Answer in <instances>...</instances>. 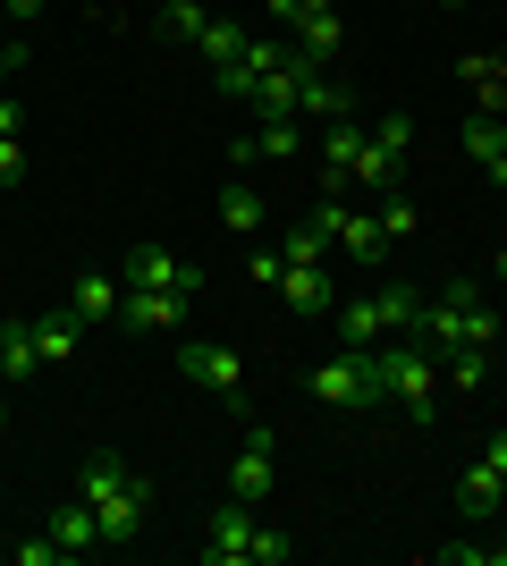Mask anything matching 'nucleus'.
Masks as SVG:
<instances>
[{"label":"nucleus","mask_w":507,"mask_h":566,"mask_svg":"<svg viewBox=\"0 0 507 566\" xmlns=\"http://www.w3.org/2000/svg\"><path fill=\"white\" fill-rule=\"evenodd\" d=\"M18 69H25V51H18V43H0V94H9V76H18Z\"/></svg>","instance_id":"36"},{"label":"nucleus","mask_w":507,"mask_h":566,"mask_svg":"<svg viewBox=\"0 0 507 566\" xmlns=\"http://www.w3.org/2000/svg\"><path fill=\"white\" fill-rule=\"evenodd\" d=\"M271 482H279V473H271V431L254 423V431H245V449H237V465H229V499H237V507H263Z\"/></svg>","instance_id":"12"},{"label":"nucleus","mask_w":507,"mask_h":566,"mask_svg":"<svg viewBox=\"0 0 507 566\" xmlns=\"http://www.w3.org/2000/svg\"><path fill=\"white\" fill-rule=\"evenodd\" d=\"M51 542L68 549V558H85V549H102V524H94V507H85V499H68V507L51 516Z\"/></svg>","instance_id":"27"},{"label":"nucleus","mask_w":507,"mask_h":566,"mask_svg":"<svg viewBox=\"0 0 507 566\" xmlns=\"http://www.w3.org/2000/svg\"><path fill=\"white\" fill-rule=\"evenodd\" d=\"M321 254H330V237H321L314 220H296V229L279 237V262H321Z\"/></svg>","instance_id":"29"},{"label":"nucleus","mask_w":507,"mask_h":566,"mask_svg":"<svg viewBox=\"0 0 507 566\" xmlns=\"http://www.w3.org/2000/svg\"><path fill=\"white\" fill-rule=\"evenodd\" d=\"M0 423H9V398H0Z\"/></svg>","instance_id":"41"},{"label":"nucleus","mask_w":507,"mask_h":566,"mask_svg":"<svg viewBox=\"0 0 507 566\" xmlns=\"http://www.w3.org/2000/svg\"><path fill=\"white\" fill-rule=\"evenodd\" d=\"M263 220H271V203L245 187V178H229V187H220V229H229V237H263Z\"/></svg>","instance_id":"19"},{"label":"nucleus","mask_w":507,"mask_h":566,"mask_svg":"<svg viewBox=\"0 0 507 566\" xmlns=\"http://www.w3.org/2000/svg\"><path fill=\"white\" fill-rule=\"evenodd\" d=\"M18 118H25V111H18L9 94H0V136H18Z\"/></svg>","instance_id":"37"},{"label":"nucleus","mask_w":507,"mask_h":566,"mask_svg":"<svg viewBox=\"0 0 507 566\" xmlns=\"http://www.w3.org/2000/svg\"><path fill=\"white\" fill-rule=\"evenodd\" d=\"M288 34H296V51H305L314 69H330L338 51H347V18H338V0H321V9H305V18H296Z\"/></svg>","instance_id":"13"},{"label":"nucleus","mask_w":507,"mask_h":566,"mask_svg":"<svg viewBox=\"0 0 507 566\" xmlns=\"http://www.w3.org/2000/svg\"><path fill=\"white\" fill-rule=\"evenodd\" d=\"M305 9H321V0H271V18H279V25H296Z\"/></svg>","instance_id":"35"},{"label":"nucleus","mask_w":507,"mask_h":566,"mask_svg":"<svg viewBox=\"0 0 507 566\" xmlns=\"http://www.w3.org/2000/svg\"><path fill=\"white\" fill-rule=\"evenodd\" d=\"M321 406H381V373H372V347H338L330 364H314L305 380Z\"/></svg>","instance_id":"7"},{"label":"nucleus","mask_w":507,"mask_h":566,"mask_svg":"<svg viewBox=\"0 0 507 566\" xmlns=\"http://www.w3.org/2000/svg\"><path fill=\"white\" fill-rule=\"evenodd\" d=\"M372 220H381V237H389V245H398V237H414V229H423V212H414L406 195H389V203H372Z\"/></svg>","instance_id":"30"},{"label":"nucleus","mask_w":507,"mask_h":566,"mask_svg":"<svg viewBox=\"0 0 507 566\" xmlns=\"http://www.w3.org/2000/svg\"><path fill=\"white\" fill-rule=\"evenodd\" d=\"M245 271H254L263 287H279V271H288V262H279V245H254V262H245Z\"/></svg>","instance_id":"34"},{"label":"nucleus","mask_w":507,"mask_h":566,"mask_svg":"<svg viewBox=\"0 0 507 566\" xmlns=\"http://www.w3.org/2000/svg\"><path fill=\"white\" fill-rule=\"evenodd\" d=\"M490 271H499V280H507V245H499V254H490Z\"/></svg>","instance_id":"39"},{"label":"nucleus","mask_w":507,"mask_h":566,"mask_svg":"<svg viewBox=\"0 0 507 566\" xmlns=\"http://www.w3.org/2000/svg\"><path fill=\"white\" fill-rule=\"evenodd\" d=\"M457 516H465V524H483V516H499V473H490L483 457H474V465L457 473Z\"/></svg>","instance_id":"23"},{"label":"nucleus","mask_w":507,"mask_h":566,"mask_svg":"<svg viewBox=\"0 0 507 566\" xmlns=\"http://www.w3.org/2000/svg\"><path fill=\"white\" fill-rule=\"evenodd\" d=\"M406 144H414V118H406V111H389L381 127H363V153H356V195H398Z\"/></svg>","instance_id":"6"},{"label":"nucleus","mask_w":507,"mask_h":566,"mask_svg":"<svg viewBox=\"0 0 507 566\" xmlns=\"http://www.w3.org/2000/svg\"><path fill=\"white\" fill-rule=\"evenodd\" d=\"M414 322H423V296H414L406 280H381V287H363V296H338V305H330L338 347H381V338H414Z\"/></svg>","instance_id":"2"},{"label":"nucleus","mask_w":507,"mask_h":566,"mask_svg":"<svg viewBox=\"0 0 507 566\" xmlns=\"http://www.w3.org/2000/svg\"><path fill=\"white\" fill-rule=\"evenodd\" d=\"M119 287H161V296H194V287H203V271H187V262L169 254V245H136V254H119Z\"/></svg>","instance_id":"9"},{"label":"nucleus","mask_w":507,"mask_h":566,"mask_svg":"<svg viewBox=\"0 0 507 566\" xmlns=\"http://www.w3.org/2000/svg\"><path fill=\"white\" fill-rule=\"evenodd\" d=\"M440 355V389H457V398H474L490 380V347H432Z\"/></svg>","instance_id":"21"},{"label":"nucleus","mask_w":507,"mask_h":566,"mask_svg":"<svg viewBox=\"0 0 507 566\" xmlns=\"http://www.w3.org/2000/svg\"><path fill=\"white\" fill-rule=\"evenodd\" d=\"M178 373H187L194 389H212L220 406H245V355L220 347V338H187V347H178Z\"/></svg>","instance_id":"8"},{"label":"nucleus","mask_w":507,"mask_h":566,"mask_svg":"<svg viewBox=\"0 0 507 566\" xmlns=\"http://www.w3.org/2000/svg\"><path fill=\"white\" fill-rule=\"evenodd\" d=\"M279 296H288V313H305V322H321V313L338 305V287H330L321 262H288V271H279Z\"/></svg>","instance_id":"16"},{"label":"nucleus","mask_w":507,"mask_h":566,"mask_svg":"<svg viewBox=\"0 0 507 566\" xmlns=\"http://www.w3.org/2000/svg\"><path fill=\"white\" fill-rule=\"evenodd\" d=\"M0 558H9V533H0Z\"/></svg>","instance_id":"40"},{"label":"nucleus","mask_w":507,"mask_h":566,"mask_svg":"<svg viewBox=\"0 0 507 566\" xmlns=\"http://www.w3.org/2000/svg\"><path fill=\"white\" fill-rule=\"evenodd\" d=\"M338 254L356 262V271H381V262H389V237H381V220H372V212H347V229H338Z\"/></svg>","instance_id":"20"},{"label":"nucleus","mask_w":507,"mask_h":566,"mask_svg":"<svg viewBox=\"0 0 507 566\" xmlns=\"http://www.w3.org/2000/svg\"><path fill=\"white\" fill-rule=\"evenodd\" d=\"M229 153H237V169H245V161H296V153H305V118H296V111H288V118H254Z\"/></svg>","instance_id":"10"},{"label":"nucleus","mask_w":507,"mask_h":566,"mask_svg":"<svg viewBox=\"0 0 507 566\" xmlns=\"http://www.w3.org/2000/svg\"><path fill=\"white\" fill-rule=\"evenodd\" d=\"M9 558H18V566H60L68 549H60V542H9Z\"/></svg>","instance_id":"31"},{"label":"nucleus","mask_w":507,"mask_h":566,"mask_svg":"<svg viewBox=\"0 0 507 566\" xmlns=\"http://www.w3.org/2000/svg\"><path fill=\"white\" fill-rule=\"evenodd\" d=\"M288 558H296V542L254 524V507H237V499L203 524V566H288Z\"/></svg>","instance_id":"5"},{"label":"nucleus","mask_w":507,"mask_h":566,"mask_svg":"<svg viewBox=\"0 0 507 566\" xmlns=\"http://www.w3.org/2000/svg\"><path fill=\"white\" fill-rule=\"evenodd\" d=\"M43 373V355H34V322H0V380H34Z\"/></svg>","instance_id":"22"},{"label":"nucleus","mask_w":507,"mask_h":566,"mask_svg":"<svg viewBox=\"0 0 507 566\" xmlns=\"http://www.w3.org/2000/svg\"><path fill=\"white\" fill-rule=\"evenodd\" d=\"M483 465L499 473V507H507V423H499V431H490V440H483Z\"/></svg>","instance_id":"32"},{"label":"nucleus","mask_w":507,"mask_h":566,"mask_svg":"<svg viewBox=\"0 0 507 566\" xmlns=\"http://www.w3.org/2000/svg\"><path fill=\"white\" fill-rule=\"evenodd\" d=\"M0 9H9V18H43V0H0Z\"/></svg>","instance_id":"38"},{"label":"nucleus","mask_w":507,"mask_h":566,"mask_svg":"<svg viewBox=\"0 0 507 566\" xmlns=\"http://www.w3.org/2000/svg\"><path fill=\"white\" fill-rule=\"evenodd\" d=\"M76 499L94 507V524H102V549H110V542H145L152 482H145L136 465H119V457H85V473H76Z\"/></svg>","instance_id":"1"},{"label":"nucleus","mask_w":507,"mask_h":566,"mask_svg":"<svg viewBox=\"0 0 507 566\" xmlns=\"http://www.w3.org/2000/svg\"><path fill=\"white\" fill-rule=\"evenodd\" d=\"M457 136H465V153H474V161H483L490 178L507 187V118H499V111H474V118L457 127Z\"/></svg>","instance_id":"18"},{"label":"nucleus","mask_w":507,"mask_h":566,"mask_svg":"<svg viewBox=\"0 0 507 566\" xmlns=\"http://www.w3.org/2000/svg\"><path fill=\"white\" fill-rule=\"evenodd\" d=\"M194 296H161V287H119V322L127 331H178Z\"/></svg>","instance_id":"15"},{"label":"nucleus","mask_w":507,"mask_h":566,"mask_svg":"<svg viewBox=\"0 0 507 566\" xmlns=\"http://www.w3.org/2000/svg\"><path fill=\"white\" fill-rule=\"evenodd\" d=\"M356 111V102H347V85H330V76H305V94H296V118H305V127H330V118H347Z\"/></svg>","instance_id":"25"},{"label":"nucleus","mask_w":507,"mask_h":566,"mask_svg":"<svg viewBox=\"0 0 507 566\" xmlns=\"http://www.w3.org/2000/svg\"><path fill=\"white\" fill-rule=\"evenodd\" d=\"M448 9H465V0H448Z\"/></svg>","instance_id":"42"},{"label":"nucleus","mask_w":507,"mask_h":566,"mask_svg":"<svg viewBox=\"0 0 507 566\" xmlns=\"http://www.w3.org/2000/svg\"><path fill=\"white\" fill-rule=\"evenodd\" d=\"M76 331H85V322H76L68 305H60V313H34V355H43L51 373H60V364L76 355Z\"/></svg>","instance_id":"24"},{"label":"nucleus","mask_w":507,"mask_h":566,"mask_svg":"<svg viewBox=\"0 0 507 566\" xmlns=\"http://www.w3.org/2000/svg\"><path fill=\"white\" fill-rule=\"evenodd\" d=\"M356 153H363V127L347 111V118L321 127V195H356Z\"/></svg>","instance_id":"11"},{"label":"nucleus","mask_w":507,"mask_h":566,"mask_svg":"<svg viewBox=\"0 0 507 566\" xmlns=\"http://www.w3.org/2000/svg\"><path fill=\"white\" fill-rule=\"evenodd\" d=\"M203 25H212V9H203V0H161V34H169V43L194 51V34H203Z\"/></svg>","instance_id":"28"},{"label":"nucleus","mask_w":507,"mask_h":566,"mask_svg":"<svg viewBox=\"0 0 507 566\" xmlns=\"http://www.w3.org/2000/svg\"><path fill=\"white\" fill-rule=\"evenodd\" d=\"M245 43H254V25H237V18H212L203 34H194V60H203V69H229V60H237Z\"/></svg>","instance_id":"26"},{"label":"nucleus","mask_w":507,"mask_h":566,"mask_svg":"<svg viewBox=\"0 0 507 566\" xmlns=\"http://www.w3.org/2000/svg\"><path fill=\"white\" fill-rule=\"evenodd\" d=\"M372 373H381V406H398L406 423H432L440 415V355L423 338H389L372 347Z\"/></svg>","instance_id":"4"},{"label":"nucleus","mask_w":507,"mask_h":566,"mask_svg":"<svg viewBox=\"0 0 507 566\" xmlns=\"http://www.w3.org/2000/svg\"><path fill=\"white\" fill-rule=\"evenodd\" d=\"M60 305H68L85 331H94V322H110V313H119V271H76Z\"/></svg>","instance_id":"17"},{"label":"nucleus","mask_w":507,"mask_h":566,"mask_svg":"<svg viewBox=\"0 0 507 566\" xmlns=\"http://www.w3.org/2000/svg\"><path fill=\"white\" fill-rule=\"evenodd\" d=\"M0 187H25V153H18V136H0Z\"/></svg>","instance_id":"33"},{"label":"nucleus","mask_w":507,"mask_h":566,"mask_svg":"<svg viewBox=\"0 0 507 566\" xmlns=\"http://www.w3.org/2000/svg\"><path fill=\"white\" fill-rule=\"evenodd\" d=\"M457 85L474 94V111H499L507 118V51H465V60H457Z\"/></svg>","instance_id":"14"},{"label":"nucleus","mask_w":507,"mask_h":566,"mask_svg":"<svg viewBox=\"0 0 507 566\" xmlns=\"http://www.w3.org/2000/svg\"><path fill=\"white\" fill-rule=\"evenodd\" d=\"M414 338H423V347H499V313H490V296L474 280H448V287L423 296Z\"/></svg>","instance_id":"3"}]
</instances>
